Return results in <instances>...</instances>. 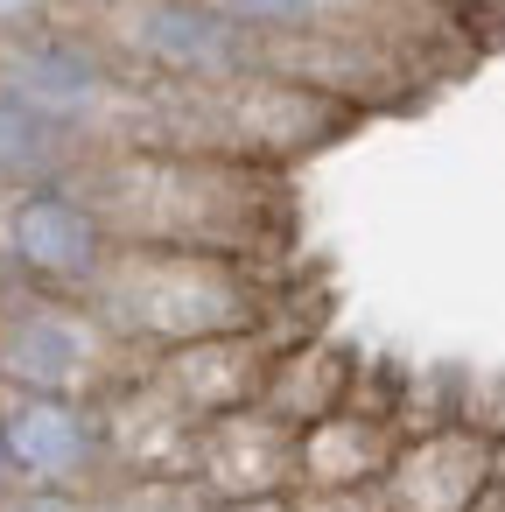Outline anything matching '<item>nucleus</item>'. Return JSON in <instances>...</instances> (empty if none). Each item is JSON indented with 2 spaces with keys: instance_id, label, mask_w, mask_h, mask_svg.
<instances>
[{
  "instance_id": "obj_11",
  "label": "nucleus",
  "mask_w": 505,
  "mask_h": 512,
  "mask_svg": "<svg viewBox=\"0 0 505 512\" xmlns=\"http://www.w3.org/2000/svg\"><path fill=\"white\" fill-rule=\"evenodd\" d=\"M400 435H407L400 414L344 400L337 414L295 428V491L302 484H386Z\"/></svg>"
},
{
  "instance_id": "obj_8",
  "label": "nucleus",
  "mask_w": 505,
  "mask_h": 512,
  "mask_svg": "<svg viewBox=\"0 0 505 512\" xmlns=\"http://www.w3.org/2000/svg\"><path fill=\"white\" fill-rule=\"evenodd\" d=\"M0 414H8L22 491H92L106 477V442H99V407L92 400L0 386Z\"/></svg>"
},
{
  "instance_id": "obj_20",
  "label": "nucleus",
  "mask_w": 505,
  "mask_h": 512,
  "mask_svg": "<svg viewBox=\"0 0 505 512\" xmlns=\"http://www.w3.org/2000/svg\"><path fill=\"white\" fill-rule=\"evenodd\" d=\"M491 484H505V421H491Z\"/></svg>"
},
{
  "instance_id": "obj_16",
  "label": "nucleus",
  "mask_w": 505,
  "mask_h": 512,
  "mask_svg": "<svg viewBox=\"0 0 505 512\" xmlns=\"http://www.w3.org/2000/svg\"><path fill=\"white\" fill-rule=\"evenodd\" d=\"M288 512H393L386 484H302Z\"/></svg>"
},
{
  "instance_id": "obj_13",
  "label": "nucleus",
  "mask_w": 505,
  "mask_h": 512,
  "mask_svg": "<svg viewBox=\"0 0 505 512\" xmlns=\"http://www.w3.org/2000/svg\"><path fill=\"white\" fill-rule=\"evenodd\" d=\"M351 379H358V351H344L337 337L295 330V337H281V351L267 365L260 407L281 414L288 428H309V421H323L351 400Z\"/></svg>"
},
{
  "instance_id": "obj_9",
  "label": "nucleus",
  "mask_w": 505,
  "mask_h": 512,
  "mask_svg": "<svg viewBox=\"0 0 505 512\" xmlns=\"http://www.w3.org/2000/svg\"><path fill=\"white\" fill-rule=\"evenodd\" d=\"M281 337H295V330H281V323H253V330L190 337V344L155 351L148 372H155V379H162L197 421H211V414H232V407H253V400H260Z\"/></svg>"
},
{
  "instance_id": "obj_3",
  "label": "nucleus",
  "mask_w": 505,
  "mask_h": 512,
  "mask_svg": "<svg viewBox=\"0 0 505 512\" xmlns=\"http://www.w3.org/2000/svg\"><path fill=\"white\" fill-rule=\"evenodd\" d=\"M141 351L113 337V323L85 295L57 288H15L0 302V386L8 393H78L99 400Z\"/></svg>"
},
{
  "instance_id": "obj_6",
  "label": "nucleus",
  "mask_w": 505,
  "mask_h": 512,
  "mask_svg": "<svg viewBox=\"0 0 505 512\" xmlns=\"http://www.w3.org/2000/svg\"><path fill=\"white\" fill-rule=\"evenodd\" d=\"M99 442H106V477H155V470H190L197 463V414L141 365H127L99 400Z\"/></svg>"
},
{
  "instance_id": "obj_19",
  "label": "nucleus",
  "mask_w": 505,
  "mask_h": 512,
  "mask_svg": "<svg viewBox=\"0 0 505 512\" xmlns=\"http://www.w3.org/2000/svg\"><path fill=\"white\" fill-rule=\"evenodd\" d=\"M22 491V470H15V442H8V414H0V505Z\"/></svg>"
},
{
  "instance_id": "obj_15",
  "label": "nucleus",
  "mask_w": 505,
  "mask_h": 512,
  "mask_svg": "<svg viewBox=\"0 0 505 512\" xmlns=\"http://www.w3.org/2000/svg\"><path fill=\"white\" fill-rule=\"evenodd\" d=\"M218 15L246 22L253 36H302V29H330L337 0H211Z\"/></svg>"
},
{
  "instance_id": "obj_2",
  "label": "nucleus",
  "mask_w": 505,
  "mask_h": 512,
  "mask_svg": "<svg viewBox=\"0 0 505 512\" xmlns=\"http://www.w3.org/2000/svg\"><path fill=\"white\" fill-rule=\"evenodd\" d=\"M85 302L141 358L190 344V337L281 323L274 267L253 253H211V246H113Z\"/></svg>"
},
{
  "instance_id": "obj_18",
  "label": "nucleus",
  "mask_w": 505,
  "mask_h": 512,
  "mask_svg": "<svg viewBox=\"0 0 505 512\" xmlns=\"http://www.w3.org/2000/svg\"><path fill=\"white\" fill-rule=\"evenodd\" d=\"M295 491H267V498H211V512H288Z\"/></svg>"
},
{
  "instance_id": "obj_10",
  "label": "nucleus",
  "mask_w": 505,
  "mask_h": 512,
  "mask_svg": "<svg viewBox=\"0 0 505 512\" xmlns=\"http://www.w3.org/2000/svg\"><path fill=\"white\" fill-rule=\"evenodd\" d=\"M190 477L211 491V498H267V491H295V428L281 414H267L260 400L253 407H232V414H211L197 428V463Z\"/></svg>"
},
{
  "instance_id": "obj_1",
  "label": "nucleus",
  "mask_w": 505,
  "mask_h": 512,
  "mask_svg": "<svg viewBox=\"0 0 505 512\" xmlns=\"http://www.w3.org/2000/svg\"><path fill=\"white\" fill-rule=\"evenodd\" d=\"M120 246H211L267 260L281 225V169L204 148H99L71 176Z\"/></svg>"
},
{
  "instance_id": "obj_7",
  "label": "nucleus",
  "mask_w": 505,
  "mask_h": 512,
  "mask_svg": "<svg viewBox=\"0 0 505 512\" xmlns=\"http://www.w3.org/2000/svg\"><path fill=\"white\" fill-rule=\"evenodd\" d=\"M484 491H491V421L442 414L400 435L386 470L393 512H470Z\"/></svg>"
},
{
  "instance_id": "obj_4",
  "label": "nucleus",
  "mask_w": 505,
  "mask_h": 512,
  "mask_svg": "<svg viewBox=\"0 0 505 512\" xmlns=\"http://www.w3.org/2000/svg\"><path fill=\"white\" fill-rule=\"evenodd\" d=\"M106 50L127 71L169 78V85H211V78L267 71V36L218 15L211 0H120L113 22H106Z\"/></svg>"
},
{
  "instance_id": "obj_21",
  "label": "nucleus",
  "mask_w": 505,
  "mask_h": 512,
  "mask_svg": "<svg viewBox=\"0 0 505 512\" xmlns=\"http://www.w3.org/2000/svg\"><path fill=\"white\" fill-rule=\"evenodd\" d=\"M470 512H505V484H491V491H484V498H477Z\"/></svg>"
},
{
  "instance_id": "obj_14",
  "label": "nucleus",
  "mask_w": 505,
  "mask_h": 512,
  "mask_svg": "<svg viewBox=\"0 0 505 512\" xmlns=\"http://www.w3.org/2000/svg\"><path fill=\"white\" fill-rule=\"evenodd\" d=\"M92 512H211V491L190 470H155V477H99Z\"/></svg>"
},
{
  "instance_id": "obj_17",
  "label": "nucleus",
  "mask_w": 505,
  "mask_h": 512,
  "mask_svg": "<svg viewBox=\"0 0 505 512\" xmlns=\"http://www.w3.org/2000/svg\"><path fill=\"white\" fill-rule=\"evenodd\" d=\"M0 512H92L85 491H15Z\"/></svg>"
},
{
  "instance_id": "obj_5",
  "label": "nucleus",
  "mask_w": 505,
  "mask_h": 512,
  "mask_svg": "<svg viewBox=\"0 0 505 512\" xmlns=\"http://www.w3.org/2000/svg\"><path fill=\"white\" fill-rule=\"evenodd\" d=\"M113 232L92 211V197L78 183H36V190H8V225H0V253H8L15 288H57V295H85L99 281V267L113 260Z\"/></svg>"
},
{
  "instance_id": "obj_12",
  "label": "nucleus",
  "mask_w": 505,
  "mask_h": 512,
  "mask_svg": "<svg viewBox=\"0 0 505 512\" xmlns=\"http://www.w3.org/2000/svg\"><path fill=\"white\" fill-rule=\"evenodd\" d=\"M99 155V141L78 127V120H64V113H50V106H36L29 92H0V190H36V183H71L85 162Z\"/></svg>"
}]
</instances>
